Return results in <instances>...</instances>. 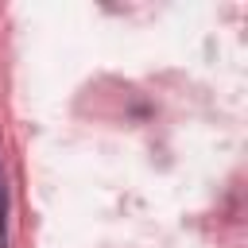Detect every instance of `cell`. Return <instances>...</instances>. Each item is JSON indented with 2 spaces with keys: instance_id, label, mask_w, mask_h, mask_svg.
I'll return each instance as SVG.
<instances>
[{
  "instance_id": "1",
  "label": "cell",
  "mask_w": 248,
  "mask_h": 248,
  "mask_svg": "<svg viewBox=\"0 0 248 248\" xmlns=\"http://www.w3.org/2000/svg\"><path fill=\"white\" fill-rule=\"evenodd\" d=\"M8 244V190H4V170H0V248Z\"/></svg>"
}]
</instances>
